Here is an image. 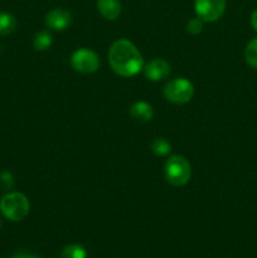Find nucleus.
Masks as SVG:
<instances>
[{"label": "nucleus", "instance_id": "6e6552de", "mask_svg": "<svg viewBox=\"0 0 257 258\" xmlns=\"http://www.w3.org/2000/svg\"><path fill=\"white\" fill-rule=\"evenodd\" d=\"M144 75L149 81H154V82L161 81L170 75V66L166 60L158 58L149 62L144 67Z\"/></svg>", "mask_w": 257, "mask_h": 258}, {"label": "nucleus", "instance_id": "1a4fd4ad", "mask_svg": "<svg viewBox=\"0 0 257 258\" xmlns=\"http://www.w3.org/2000/svg\"><path fill=\"white\" fill-rule=\"evenodd\" d=\"M130 115L139 122H149L154 117L153 106L145 101H138L130 107Z\"/></svg>", "mask_w": 257, "mask_h": 258}, {"label": "nucleus", "instance_id": "6ab92c4d", "mask_svg": "<svg viewBox=\"0 0 257 258\" xmlns=\"http://www.w3.org/2000/svg\"><path fill=\"white\" fill-rule=\"evenodd\" d=\"M12 258H40V257L34 256V254H29V253H24V252H20V253L14 254Z\"/></svg>", "mask_w": 257, "mask_h": 258}, {"label": "nucleus", "instance_id": "ddd939ff", "mask_svg": "<svg viewBox=\"0 0 257 258\" xmlns=\"http://www.w3.org/2000/svg\"><path fill=\"white\" fill-rule=\"evenodd\" d=\"M151 150L156 156H165L171 151V145L165 139L156 138L151 143Z\"/></svg>", "mask_w": 257, "mask_h": 258}, {"label": "nucleus", "instance_id": "dca6fc26", "mask_svg": "<svg viewBox=\"0 0 257 258\" xmlns=\"http://www.w3.org/2000/svg\"><path fill=\"white\" fill-rule=\"evenodd\" d=\"M203 28H204V22L199 17L190 19L188 22V24H186V30L193 35H197L199 34V33L203 32Z\"/></svg>", "mask_w": 257, "mask_h": 258}, {"label": "nucleus", "instance_id": "7ed1b4c3", "mask_svg": "<svg viewBox=\"0 0 257 258\" xmlns=\"http://www.w3.org/2000/svg\"><path fill=\"white\" fill-rule=\"evenodd\" d=\"M164 174L171 185L183 186L190 180L191 166L184 156L174 155L166 160L164 165Z\"/></svg>", "mask_w": 257, "mask_h": 258}, {"label": "nucleus", "instance_id": "f3484780", "mask_svg": "<svg viewBox=\"0 0 257 258\" xmlns=\"http://www.w3.org/2000/svg\"><path fill=\"white\" fill-rule=\"evenodd\" d=\"M0 184H2L3 189H5V190H9L14 185V178H13L9 171H3L0 174Z\"/></svg>", "mask_w": 257, "mask_h": 258}, {"label": "nucleus", "instance_id": "39448f33", "mask_svg": "<svg viewBox=\"0 0 257 258\" xmlns=\"http://www.w3.org/2000/svg\"><path fill=\"white\" fill-rule=\"evenodd\" d=\"M71 64L76 72H80L82 75H91V73H95L100 67V58L93 50L88 48H81L72 54Z\"/></svg>", "mask_w": 257, "mask_h": 258}, {"label": "nucleus", "instance_id": "f8f14e48", "mask_svg": "<svg viewBox=\"0 0 257 258\" xmlns=\"http://www.w3.org/2000/svg\"><path fill=\"white\" fill-rule=\"evenodd\" d=\"M53 39L52 35H50L49 32L47 30H40L33 38V45L37 50H45L48 48H50L52 45Z\"/></svg>", "mask_w": 257, "mask_h": 258}, {"label": "nucleus", "instance_id": "4468645a", "mask_svg": "<svg viewBox=\"0 0 257 258\" xmlns=\"http://www.w3.org/2000/svg\"><path fill=\"white\" fill-rule=\"evenodd\" d=\"M244 58L248 66L257 70V38H253L251 42L247 44L246 50H244Z\"/></svg>", "mask_w": 257, "mask_h": 258}, {"label": "nucleus", "instance_id": "f03ea898", "mask_svg": "<svg viewBox=\"0 0 257 258\" xmlns=\"http://www.w3.org/2000/svg\"><path fill=\"white\" fill-rule=\"evenodd\" d=\"M30 209L27 197L19 191L5 194L0 201V211L7 219L12 222H19L28 216Z\"/></svg>", "mask_w": 257, "mask_h": 258}, {"label": "nucleus", "instance_id": "aec40b11", "mask_svg": "<svg viewBox=\"0 0 257 258\" xmlns=\"http://www.w3.org/2000/svg\"><path fill=\"white\" fill-rule=\"evenodd\" d=\"M0 229H2V219H0Z\"/></svg>", "mask_w": 257, "mask_h": 258}, {"label": "nucleus", "instance_id": "a211bd4d", "mask_svg": "<svg viewBox=\"0 0 257 258\" xmlns=\"http://www.w3.org/2000/svg\"><path fill=\"white\" fill-rule=\"evenodd\" d=\"M251 25L252 28L257 32V9L253 10L251 14Z\"/></svg>", "mask_w": 257, "mask_h": 258}, {"label": "nucleus", "instance_id": "f257e3e1", "mask_svg": "<svg viewBox=\"0 0 257 258\" xmlns=\"http://www.w3.org/2000/svg\"><path fill=\"white\" fill-rule=\"evenodd\" d=\"M108 62L113 72L121 77H134L144 68L143 55L127 39H118L111 45Z\"/></svg>", "mask_w": 257, "mask_h": 258}, {"label": "nucleus", "instance_id": "2eb2a0df", "mask_svg": "<svg viewBox=\"0 0 257 258\" xmlns=\"http://www.w3.org/2000/svg\"><path fill=\"white\" fill-rule=\"evenodd\" d=\"M86 249L80 244H70L65 247L60 257L62 258H86Z\"/></svg>", "mask_w": 257, "mask_h": 258}, {"label": "nucleus", "instance_id": "423d86ee", "mask_svg": "<svg viewBox=\"0 0 257 258\" xmlns=\"http://www.w3.org/2000/svg\"><path fill=\"white\" fill-rule=\"evenodd\" d=\"M227 0H196L194 8H196L197 17L201 18L203 22H217L222 18L224 10H226Z\"/></svg>", "mask_w": 257, "mask_h": 258}, {"label": "nucleus", "instance_id": "20e7f679", "mask_svg": "<svg viewBox=\"0 0 257 258\" xmlns=\"http://www.w3.org/2000/svg\"><path fill=\"white\" fill-rule=\"evenodd\" d=\"M194 86L186 78H175L164 86V96L170 102L176 105L188 103L193 98Z\"/></svg>", "mask_w": 257, "mask_h": 258}, {"label": "nucleus", "instance_id": "0eeeda50", "mask_svg": "<svg viewBox=\"0 0 257 258\" xmlns=\"http://www.w3.org/2000/svg\"><path fill=\"white\" fill-rule=\"evenodd\" d=\"M72 23V15L68 10L57 8L53 9L45 15V25L53 30H65Z\"/></svg>", "mask_w": 257, "mask_h": 258}, {"label": "nucleus", "instance_id": "9d476101", "mask_svg": "<svg viewBox=\"0 0 257 258\" xmlns=\"http://www.w3.org/2000/svg\"><path fill=\"white\" fill-rule=\"evenodd\" d=\"M98 12L105 19L115 20L121 14L120 0H97Z\"/></svg>", "mask_w": 257, "mask_h": 258}, {"label": "nucleus", "instance_id": "9b49d317", "mask_svg": "<svg viewBox=\"0 0 257 258\" xmlns=\"http://www.w3.org/2000/svg\"><path fill=\"white\" fill-rule=\"evenodd\" d=\"M17 28V19L14 15L7 12H0V35L12 34Z\"/></svg>", "mask_w": 257, "mask_h": 258}]
</instances>
